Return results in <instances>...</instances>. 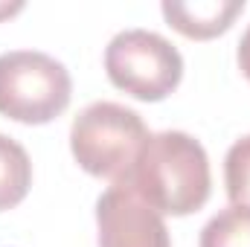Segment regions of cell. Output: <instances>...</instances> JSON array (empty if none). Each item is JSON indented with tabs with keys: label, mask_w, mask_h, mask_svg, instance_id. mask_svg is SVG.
<instances>
[{
	"label": "cell",
	"mask_w": 250,
	"mask_h": 247,
	"mask_svg": "<svg viewBox=\"0 0 250 247\" xmlns=\"http://www.w3.org/2000/svg\"><path fill=\"white\" fill-rule=\"evenodd\" d=\"M125 186L160 215L198 212L209 201L212 189L209 157L204 145L184 131L151 134Z\"/></svg>",
	"instance_id": "cell-1"
},
{
	"label": "cell",
	"mask_w": 250,
	"mask_h": 247,
	"mask_svg": "<svg viewBox=\"0 0 250 247\" xmlns=\"http://www.w3.org/2000/svg\"><path fill=\"white\" fill-rule=\"evenodd\" d=\"M148 137L137 111L120 102H93L70 125V151L87 175L125 186Z\"/></svg>",
	"instance_id": "cell-2"
},
{
	"label": "cell",
	"mask_w": 250,
	"mask_h": 247,
	"mask_svg": "<svg viewBox=\"0 0 250 247\" xmlns=\"http://www.w3.org/2000/svg\"><path fill=\"white\" fill-rule=\"evenodd\" d=\"M73 79L62 62L38 50L0 53V114L26 125H44L67 111Z\"/></svg>",
	"instance_id": "cell-3"
},
{
	"label": "cell",
	"mask_w": 250,
	"mask_h": 247,
	"mask_svg": "<svg viewBox=\"0 0 250 247\" xmlns=\"http://www.w3.org/2000/svg\"><path fill=\"white\" fill-rule=\"evenodd\" d=\"M108 79L143 102L166 99L184 79V59L172 41L151 29H123L105 47Z\"/></svg>",
	"instance_id": "cell-4"
},
{
	"label": "cell",
	"mask_w": 250,
	"mask_h": 247,
	"mask_svg": "<svg viewBox=\"0 0 250 247\" xmlns=\"http://www.w3.org/2000/svg\"><path fill=\"white\" fill-rule=\"evenodd\" d=\"M99 247H172L166 221L134 189L108 186L96 201Z\"/></svg>",
	"instance_id": "cell-5"
},
{
	"label": "cell",
	"mask_w": 250,
	"mask_h": 247,
	"mask_svg": "<svg viewBox=\"0 0 250 247\" xmlns=\"http://www.w3.org/2000/svg\"><path fill=\"white\" fill-rule=\"evenodd\" d=\"M160 9H163V18L169 21V26H175L181 35L195 38V41H207V38L227 32L230 23L236 21V15H242L245 3L242 0H195V3L166 0Z\"/></svg>",
	"instance_id": "cell-6"
},
{
	"label": "cell",
	"mask_w": 250,
	"mask_h": 247,
	"mask_svg": "<svg viewBox=\"0 0 250 247\" xmlns=\"http://www.w3.org/2000/svg\"><path fill=\"white\" fill-rule=\"evenodd\" d=\"M32 186V160L26 148L0 134V212L18 206Z\"/></svg>",
	"instance_id": "cell-7"
},
{
	"label": "cell",
	"mask_w": 250,
	"mask_h": 247,
	"mask_svg": "<svg viewBox=\"0 0 250 247\" xmlns=\"http://www.w3.org/2000/svg\"><path fill=\"white\" fill-rule=\"evenodd\" d=\"M198 247H250V209L230 204L212 215L201 230Z\"/></svg>",
	"instance_id": "cell-8"
},
{
	"label": "cell",
	"mask_w": 250,
	"mask_h": 247,
	"mask_svg": "<svg viewBox=\"0 0 250 247\" xmlns=\"http://www.w3.org/2000/svg\"><path fill=\"white\" fill-rule=\"evenodd\" d=\"M224 186L236 206L250 209V134L236 140L224 157Z\"/></svg>",
	"instance_id": "cell-9"
},
{
	"label": "cell",
	"mask_w": 250,
	"mask_h": 247,
	"mask_svg": "<svg viewBox=\"0 0 250 247\" xmlns=\"http://www.w3.org/2000/svg\"><path fill=\"white\" fill-rule=\"evenodd\" d=\"M239 67H242V73L250 82V23L245 29V35H242V41H239Z\"/></svg>",
	"instance_id": "cell-10"
},
{
	"label": "cell",
	"mask_w": 250,
	"mask_h": 247,
	"mask_svg": "<svg viewBox=\"0 0 250 247\" xmlns=\"http://www.w3.org/2000/svg\"><path fill=\"white\" fill-rule=\"evenodd\" d=\"M21 9H23V3H0V18H9V15H15Z\"/></svg>",
	"instance_id": "cell-11"
}]
</instances>
